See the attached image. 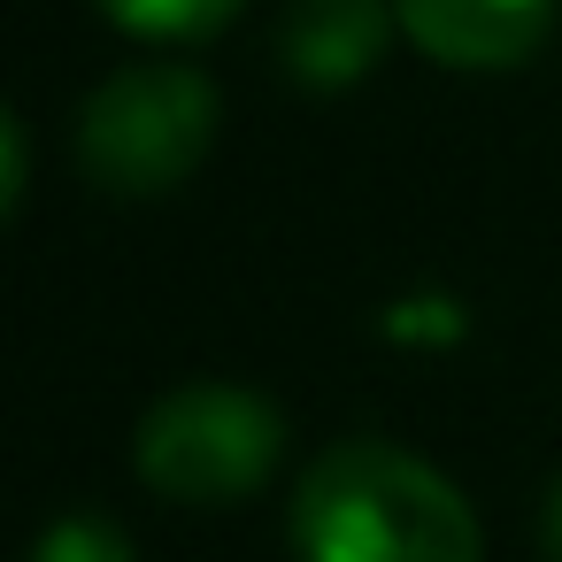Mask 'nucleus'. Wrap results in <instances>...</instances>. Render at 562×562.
Listing matches in <instances>:
<instances>
[{"label":"nucleus","instance_id":"1","mask_svg":"<svg viewBox=\"0 0 562 562\" xmlns=\"http://www.w3.org/2000/svg\"><path fill=\"white\" fill-rule=\"evenodd\" d=\"M301 562H485L470 501L385 439H339L308 462L293 493Z\"/></svg>","mask_w":562,"mask_h":562},{"label":"nucleus","instance_id":"2","mask_svg":"<svg viewBox=\"0 0 562 562\" xmlns=\"http://www.w3.org/2000/svg\"><path fill=\"white\" fill-rule=\"evenodd\" d=\"M216 124L224 109L201 70H170V63L116 70L93 86L78 116V170L116 201H155L209 162Z\"/></svg>","mask_w":562,"mask_h":562},{"label":"nucleus","instance_id":"3","mask_svg":"<svg viewBox=\"0 0 562 562\" xmlns=\"http://www.w3.org/2000/svg\"><path fill=\"white\" fill-rule=\"evenodd\" d=\"M285 454V416L255 393V385H224V378H193L178 393H162L139 416V477L162 501L186 508H224L247 501Z\"/></svg>","mask_w":562,"mask_h":562},{"label":"nucleus","instance_id":"4","mask_svg":"<svg viewBox=\"0 0 562 562\" xmlns=\"http://www.w3.org/2000/svg\"><path fill=\"white\" fill-rule=\"evenodd\" d=\"M393 16L447 70H516L554 32V0H393Z\"/></svg>","mask_w":562,"mask_h":562},{"label":"nucleus","instance_id":"5","mask_svg":"<svg viewBox=\"0 0 562 562\" xmlns=\"http://www.w3.org/2000/svg\"><path fill=\"white\" fill-rule=\"evenodd\" d=\"M393 24L385 0H293L278 16V70L301 93H347L385 63Z\"/></svg>","mask_w":562,"mask_h":562},{"label":"nucleus","instance_id":"6","mask_svg":"<svg viewBox=\"0 0 562 562\" xmlns=\"http://www.w3.org/2000/svg\"><path fill=\"white\" fill-rule=\"evenodd\" d=\"M101 9H109V24H124L139 40H209L247 0H101Z\"/></svg>","mask_w":562,"mask_h":562},{"label":"nucleus","instance_id":"7","mask_svg":"<svg viewBox=\"0 0 562 562\" xmlns=\"http://www.w3.org/2000/svg\"><path fill=\"white\" fill-rule=\"evenodd\" d=\"M32 562H139V554H132V539L109 516H63V524H47Z\"/></svg>","mask_w":562,"mask_h":562},{"label":"nucleus","instance_id":"8","mask_svg":"<svg viewBox=\"0 0 562 562\" xmlns=\"http://www.w3.org/2000/svg\"><path fill=\"white\" fill-rule=\"evenodd\" d=\"M0 155H9V186H0V209H24V124L16 116H0Z\"/></svg>","mask_w":562,"mask_h":562},{"label":"nucleus","instance_id":"9","mask_svg":"<svg viewBox=\"0 0 562 562\" xmlns=\"http://www.w3.org/2000/svg\"><path fill=\"white\" fill-rule=\"evenodd\" d=\"M539 547H547V562H562V477L547 485V508H539Z\"/></svg>","mask_w":562,"mask_h":562}]
</instances>
